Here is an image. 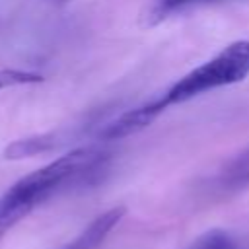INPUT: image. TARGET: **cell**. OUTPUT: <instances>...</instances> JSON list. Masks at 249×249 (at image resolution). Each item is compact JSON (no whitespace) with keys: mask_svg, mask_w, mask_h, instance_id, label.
<instances>
[{"mask_svg":"<svg viewBox=\"0 0 249 249\" xmlns=\"http://www.w3.org/2000/svg\"><path fill=\"white\" fill-rule=\"evenodd\" d=\"M249 76V39L233 41L224 47L216 56L187 72L160 97L146 103L148 113L156 119L171 105L185 103L204 91L243 82Z\"/></svg>","mask_w":249,"mask_h":249,"instance_id":"obj_2","label":"cell"},{"mask_svg":"<svg viewBox=\"0 0 249 249\" xmlns=\"http://www.w3.org/2000/svg\"><path fill=\"white\" fill-rule=\"evenodd\" d=\"M124 212H126L124 206H115L95 216L64 249H97L105 241V237L113 231V228L123 220Z\"/></svg>","mask_w":249,"mask_h":249,"instance_id":"obj_3","label":"cell"},{"mask_svg":"<svg viewBox=\"0 0 249 249\" xmlns=\"http://www.w3.org/2000/svg\"><path fill=\"white\" fill-rule=\"evenodd\" d=\"M218 185L224 191H237L249 185V148L237 154L218 175Z\"/></svg>","mask_w":249,"mask_h":249,"instance_id":"obj_5","label":"cell"},{"mask_svg":"<svg viewBox=\"0 0 249 249\" xmlns=\"http://www.w3.org/2000/svg\"><path fill=\"white\" fill-rule=\"evenodd\" d=\"M109 158L101 146H82L16 181L0 198V239L54 195L97 183L107 171Z\"/></svg>","mask_w":249,"mask_h":249,"instance_id":"obj_1","label":"cell"},{"mask_svg":"<svg viewBox=\"0 0 249 249\" xmlns=\"http://www.w3.org/2000/svg\"><path fill=\"white\" fill-rule=\"evenodd\" d=\"M54 2H66V0H54Z\"/></svg>","mask_w":249,"mask_h":249,"instance_id":"obj_8","label":"cell"},{"mask_svg":"<svg viewBox=\"0 0 249 249\" xmlns=\"http://www.w3.org/2000/svg\"><path fill=\"white\" fill-rule=\"evenodd\" d=\"M43 82V76L29 70H16V68H4L0 70V89L12 88V86H25V84H39Z\"/></svg>","mask_w":249,"mask_h":249,"instance_id":"obj_7","label":"cell"},{"mask_svg":"<svg viewBox=\"0 0 249 249\" xmlns=\"http://www.w3.org/2000/svg\"><path fill=\"white\" fill-rule=\"evenodd\" d=\"M200 2H210V0H156L150 8L148 19L150 21H160V19L167 18L169 14H173L177 10H183V8H189L193 4H200Z\"/></svg>","mask_w":249,"mask_h":249,"instance_id":"obj_6","label":"cell"},{"mask_svg":"<svg viewBox=\"0 0 249 249\" xmlns=\"http://www.w3.org/2000/svg\"><path fill=\"white\" fill-rule=\"evenodd\" d=\"M189 249H249V241L230 230L214 228L198 235Z\"/></svg>","mask_w":249,"mask_h":249,"instance_id":"obj_4","label":"cell"}]
</instances>
